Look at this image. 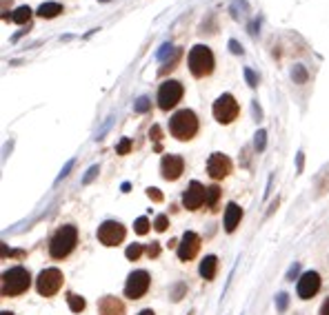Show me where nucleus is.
Instances as JSON below:
<instances>
[{
    "instance_id": "nucleus-1",
    "label": "nucleus",
    "mask_w": 329,
    "mask_h": 315,
    "mask_svg": "<svg viewBox=\"0 0 329 315\" xmlns=\"http://www.w3.org/2000/svg\"><path fill=\"white\" fill-rule=\"evenodd\" d=\"M169 131L176 140H192L198 133V118L192 109H180L169 118Z\"/></svg>"
},
{
    "instance_id": "nucleus-2",
    "label": "nucleus",
    "mask_w": 329,
    "mask_h": 315,
    "mask_svg": "<svg viewBox=\"0 0 329 315\" xmlns=\"http://www.w3.org/2000/svg\"><path fill=\"white\" fill-rule=\"evenodd\" d=\"M31 284V275L25 266H13V269L4 271L2 282H0V293L2 298H13V295H22Z\"/></svg>"
},
{
    "instance_id": "nucleus-3",
    "label": "nucleus",
    "mask_w": 329,
    "mask_h": 315,
    "mask_svg": "<svg viewBox=\"0 0 329 315\" xmlns=\"http://www.w3.org/2000/svg\"><path fill=\"white\" fill-rule=\"evenodd\" d=\"M76 242H78V229L74 224H65L54 233V237L49 240V255L54 260H63L71 251H74Z\"/></svg>"
},
{
    "instance_id": "nucleus-4",
    "label": "nucleus",
    "mask_w": 329,
    "mask_h": 315,
    "mask_svg": "<svg viewBox=\"0 0 329 315\" xmlns=\"http://www.w3.org/2000/svg\"><path fill=\"white\" fill-rule=\"evenodd\" d=\"M187 65H189V71H192L194 78H205L214 71V54L207 45H196L187 56Z\"/></svg>"
},
{
    "instance_id": "nucleus-5",
    "label": "nucleus",
    "mask_w": 329,
    "mask_h": 315,
    "mask_svg": "<svg viewBox=\"0 0 329 315\" xmlns=\"http://www.w3.org/2000/svg\"><path fill=\"white\" fill-rule=\"evenodd\" d=\"M212 111H214V118H216L220 125H229V122H233V120L238 118V111H240V107H238L236 98H233L231 93H222L220 98L214 102Z\"/></svg>"
},
{
    "instance_id": "nucleus-6",
    "label": "nucleus",
    "mask_w": 329,
    "mask_h": 315,
    "mask_svg": "<svg viewBox=\"0 0 329 315\" xmlns=\"http://www.w3.org/2000/svg\"><path fill=\"white\" fill-rule=\"evenodd\" d=\"M63 271L60 269H45L40 271V275L36 278V289L40 295H45V298H51V295H56L60 291V286H63Z\"/></svg>"
},
{
    "instance_id": "nucleus-7",
    "label": "nucleus",
    "mask_w": 329,
    "mask_h": 315,
    "mask_svg": "<svg viewBox=\"0 0 329 315\" xmlns=\"http://www.w3.org/2000/svg\"><path fill=\"white\" fill-rule=\"evenodd\" d=\"M183 93H185V89L178 80H165L158 89V98H156L158 100V107L163 109V111H169V109H174L176 104L180 102Z\"/></svg>"
},
{
    "instance_id": "nucleus-8",
    "label": "nucleus",
    "mask_w": 329,
    "mask_h": 315,
    "mask_svg": "<svg viewBox=\"0 0 329 315\" xmlns=\"http://www.w3.org/2000/svg\"><path fill=\"white\" fill-rule=\"evenodd\" d=\"M149 284H151V278L147 271H133L127 278V284H125V295L129 300H140L142 295L149 291Z\"/></svg>"
},
{
    "instance_id": "nucleus-9",
    "label": "nucleus",
    "mask_w": 329,
    "mask_h": 315,
    "mask_svg": "<svg viewBox=\"0 0 329 315\" xmlns=\"http://www.w3.org/2000/svg\"><path fill=\"white\" fill-rule=\"evenodd\" d=\"M125 236H127V229L116 220H107V222H103L98 227V240L103 242L105 246L120 244V242L125 240Z\"/></svg>"
},
{
    "instance_id": "nucleus-10",
    "label": "nucleus",
    "mask_w": 329,
    "mask_h": 315,
    "mask_svg": "<svg viewBox=\"0 0 329 315\" xmlns=\"http://www.w3.org/2000/svg\"><path fill=\"white\" fill-rule=\"evenodd\" d=\"M296 291H298L300 300H312L314 295L321 291V275H318L316 271H305L298 280Z\"/></svg>"
},
{
    "instance_id": "nucleus-11",
    "label": "nucleus",
    "mask_w": 329,
    "mask_h": 315,
    "mask_svg": "<svg viewBox=\"0 0 329 315\" xmlns=\"http://www.w3.org/2000/svg\"><path fill=\"white\" fill-rule=\"evenodd\" d=\"M207 173L214 180H222L231 173V160L225 154H212L207 160Z\"/></svg>"
},
{
    "instance_id": "nucleus-12",
    "label": "nucleus",
    "mask_w": 329,
    "mask_h": 315,
    "mask_svg": "<svg viewBox=\"0 0 329 315\" xmlns=\"http://www.w3.org/2000/svg\"><path fill=\"white\" fill-rule=\"evenodd\" d=\"M198 251H200V237H198V233L187 231L183 236V240H180V244H178V260H183V262L194 260V257L198 255Z\"/></svg>"
},
{
    "instance_id": "nucleus-13",
    "label": "nucleus",
    "mask_w": 329,
    "mask_h": 315,
    "mask_svg": "<svg viewBox=\"0 0 329 315\" xmlns=\"http://www.w3.org/2000/svg\"><path fill=\"white\" fill-rule=\"evenodd\" d=\"M205 195H207V189L194 180V182H189V187L183 195V207L189 209V211H196V209H200V204L205 202Z\"/></svg>"
},
{
    "instance_id": "nucleus-14",
    "label": "nucleus",
    "mask_w": 329,
    "mask_h": 315,
    "mask_svg": "<svg viewBox=\"0 0 329 315\" xmlns=\"http://www.w3.org/2000/svg\"><path fill=\"white\" fill-rule=\"evenodd\" d=\"M185 169V160L180 156H165L163 162H160V173H163L165 180H178L180 173Z\"/></svg>"
},
{
    "instance_id": "nucleus-15",
    "label": "nucleus",
    "mask_w": 329,
    "mask_h": 315,
    "mask_svg": "<svg viewBox=\"0 0 329 315\" xmlns=\"http://www.w3.org/2000/svg\"><path fill=\"white\" fill-rule=\"evenodd\" d=\"M98 311L100 315H125V304L113 295H107L98 302Z\"/></svg>"
},
{
    "instance_id": "nucleus-16",
    "label": "nucleus",
    "mask_w": 329,
    "mask_h": 315,
    "mask_svg": "<svg viewBox=\"0 0 329 315\" xmlns=\"http://www.w3.org/2000/svg\"><path fill=\"white\" fill-rule=\"evenodd\" d=\"M242 220V209L238 207L236 202H229L225 209V231L227 233H233L236 231V227L240 224Z\"/></svg>"
},
{
    "instance_id": "nucleus-17",
    "label": "nucleus",
    "mask_w": 329,
    "mask_h": 315,
    "mask_svg": "<svg viewBox=\"0 0 329 315\" xmlns=\"http://www.w3.org/2000/svg\"><path fill=\"white\" fill-rule=\"evenodd\" d=\"M200 275L205 280H214L216 278V271H218V257L216 255H205V260L200 262Z\"/></svg>"
},
{
    "instance_id": "nucleus-18",
    "label": "nucleus",
    "mask_w": 329,
    "mask_h": 315,
    "mask_svg": "<svg viewBox=\"0 0 329 315\" xmlns=\"http://www.w3.org/2000/svg\"><path fill=\"white\" fill-rule=\"evenodd\" d=\"M36 13L40 18L51 20V18H56V16H60V13H63V4H60V2H42L40 7H38Z\"/></svg>"
},
{
    "instance_id": "nucleus-19",
    "label": "nucleus",
    "mask_w": 329,
    "mask_h": 315,
    "mask_svg": "<svg viewBox=\"0 0 329 315\" xmlns=\"http://www.w3.org/2000/svg\"><path fill=\"white\" fill-rule=\"evenodd\" d=\"M220 200V189L214 184V187H207V195H205V204H207L212 211H216V204Z\"/></svg>"
},
{
    "instance_id": "nucleus-20",
    "label": "nucleus",
    "mask_w": 329,
    "mask_h": 315,
    "mask_svg": "<svg viewBox=\"0 0 329 315\" xmlns=\"http://www.w3.org/2000/svg\"><path fill=\"white\" fill-rule=\"evenodd\" d=\"M29 18H31V9L27 7V4L18 7L16 11L11 13V20H13V22H18V25H25V22H29Z\"/></svg>"
},
{
    "instance_id": "nucleus-21",
    "label": "nucleus",
    "mask_w": 329,
    "mask_h": 315,
    "mask_svg": "<svg viewBox=\"0 0 329 315\" xmlns=\"http://www.w3.org/2000/svg\"><path fill=\"white\" fill-rule=\"evenodd\" d=\"M292 78H294V82H298V84L307 82L309 74H307V69H305V65H296V67H294V69H292Z\"/></svg>"
},
{
    "instance_id": "nucleus-22",
    "label": "nucleus",
    "mask_w": 329,
    "mask_h": 315,
    "mask_svg": "<svg viewBox=\"0 0 329 315\" xmlns=\"http://www.w3.org/2000/svg\"><path fill=\"white\" fill-rule=\"evenodd\" d=\"M265 147H267V131L265 129H258L254 136V149L260 154V151H265Z\"/></svg>"
},
{
    "instance_id": "nucleus-23",
    "label": "nucleus",
    "mask_w": 329,
    "mask_h": 315,
    "mask_svg": "<svg viewBox=\"0 0 329 315\" xmlns=\"http://www.w3.org/2000/svg\"><path fill=\"white\" fill-rule=\"evenodd\" d=\"M151 109V100L147 98V95H140V98L133 102V111L136 113H147Z\"/></svg>"
},
{
    "instance_id": "nucleus-24",
    "label": "nucleus",
    "mask_w": 329,
    "mask_h": 315,
    "mask_svg": "<svg viewBox=\"0 0 329 315\" xmlns=\"http://www.w3.org/2000/svg\"><path fill=\"white\" fill-rule=\"evenodd\" d=\"M67 304H69V309H71L74 313H80V311L85 309V300L80 298V295H74V293L67 298Z\"/></svg>"
},
{
    "instance_id": "nucleus-25",
    "label": "nucleus",
    "mask_w": 329,
    "mask_h": 315,
    "mask_svg": "<svg viewBox=\"0 0 329 315\" xmlns=\"http://www.w3.org/2000/svg\"><path fill=\"white\" fill-rule=\"evenodd\" d=\"M142 251H147V249H145V246H142V244H131V246H127L125 255L129 257V260H133V262H136L138 257L142 255Z\"/></svg>"
},
{
    "instance_id": "nucleus-26",
    "label": "nucleus",
    "mask_w": 329,
    "mask_h": 315,
    "mask_svg": "<svg viewBox=\"0 0 329 315\" xmlns=\"http://www.w3.org/2000/svg\"><path fill=\"white\" fill-rule=\"evenodd\" d=\"M133 231H136L138 236H145V233L149 231V220H147L145 216H142V218H138L136 224H133Z\"/></svg>"
},
{
    "instance_id": "nucleus-27",
    "label": "nucleus",
    "mask_w": 329,
    "mask_h": 315,
    "mask_svg": "<svg viewBox=\"0 0 329 315\" xmlns=\"http://www.w3.org/2000/svg\"><path fill=\"white\" fill-rule=\"evenodd\" d=\"M289 307V295L287 293H278L276 295V309H278V313H285Z\"/></svg>"
},
{
    "instance_id": "nucleus-28",
    "label": "nucleus",
    "mask_w": 329,
    "mask_h": 315,
    "mask_svg": "<svg viewBox=\"0 0 329 315\" xmlns=\"http://www.w3.org/2000/svg\"><path fill=\"white\" fill-rule=\"evenodd\" d=\"M100 173V166L98 164H94V166H89L87 169V173L83 175V184H92L94 180H96V175Z\"/></svg>"
},
{
    "instance_id": "nucleus-29",
    "label": "nucleus",
    "mask_w": 329,
    "mask_h": 315,
    "mask_svg": "<svg viewBox=\"0 0 329 315\" xmlns=\"http://www.w3.org/2000/svg\"><path fill=\"white\" fill-rule=\"evenodd\" d=\"M174 51H176V49L171 47V42H163V45H160V49L156 51V58H158V60H165L167 56L174 54Z\"/></svg>"
},
{
    "instance_id": "nucleus-30",
    "label": "nucleus",
    "mask_w": 329,
    "mask_h": 315,
    "mask_svg": "<svg viewBox=\"0 0 329 315\" xmlns=\"http://www.w3.org/2000/svg\"><path fill=\"white\" fill-rule=\"evenodd\" d=\"M167 227H169V218L160 213V216L154 220V229H156L158 233H163V231H167Z\"/></svg>"
},
{
    "instance_id": "nucleus-31",
    "label": "nucleus",
    "mask_w": 329,
    "mask_h": 315,
    "mask_svg": "<svg viewBox=\"0 0 329 315\" xmlns=\"http://www.w3.org/2000/svg\"><path fill=\"white\" fill-rule=\"evenodd\" d=\"M242 74H245V80H247V84H249L251 89L258 87V76H256L254 71L249 69V67H245V71H242Z\"/></svg>"
},
{
    "instance_id": "nucleus-32",
    "label": "nucleus",
    "mask_w": 329,
    "mask_h": 315,
    "mask_svg": "<svg viewBox=\"0 0 329 315\" xmlns=\"http://www.w3.org/2000/svg\"><path fill=\"white\" fill-rule=\"evenodd\" d=\"M178 58H180V49H176V54L171 56V60H167V63H165V67H163V69H160V74L165 76V74H167V69H169V71L174 69V65L178 63Z\"/></svg>"
},
{
    "instance_id": "nucleus-33",
    "label": "nucleus",
    "mask_w": 329,
    "mask_h": 315,
    "mask_svg": "<svg viewBox=\"0 0 329 315\" xmlns=\"http://www.w3.org/2000/svg\"><path fill=\"white\" fill-rule=\"evenodd\" d=\"M185 291H187V286H185L183 282H180V284H176V286H174V291H171V300H174V302H178V300L183 298V293H185Z\"/></svg>"
},
{
    "instance_id": "nucleus-34",
    "label": "nucleus",
    "mask_w": 329,
    "mask_h": 315,
    "mask_svg": "<svg viewBox=\"0 0 329 315\" xmlns=\"http://www.w3.org/2000/svg\"><path fill=\"white\" fill-rule=\"evenodd\" d=\"M74 164H76V160H74V158H71V160H69V162H67V164L63 166V171H60V173H58L56 182H60V180H63V178H67V175H69V171L74 169Z\"/></svg>"
},
{
    "instance_id": "nucleus-35",
    "label": "nucleus",
    "mask_w": 329,
    "mask_h": 315,
    "mask_svg": "<svg viewBox=\"0 0 329 315\" xmlns=\"http://www.w3.org/2000/svg\"><path fill=\"white\" fill-rule=\"evenodd\" d=\"M129 149H131V140H129V138H122V142L118 145V149H116V151H118L120 156H125Z\"/></svg>"
},
{
    "instance_id": "nucleus-36",
    "label": "nucleus",
    "mask_w": 329,
    "mask_h": 315,
    "mask_svg": "<svg viewBox=\"0 0 329 315\" xmlns=\"http://www.w3.org/2000/svg\"><path fill=\"white\" fill-rule=\"evenodd\" d=\"M229 51H231V54H236V56H242V51H245V49H242L240 42L231 38V40H229Z\"/></svg>"
},
{
    "instance_id": "nucleus-37",
    "label": "nucleus",
    "mask_w": 329,
    "mask_h": 315,
    "mask_svg": "<svg viewBox=\"0 0 329 315\" xmlns=\"http://www.w3.org/2000/svg\"><path fill=\"white\" fill-rule=\"evenodd\" d=\"M147 195H149L154 202H163V193H160L156 187H151V189H147Z\"/></svg>"
},
{
    "instance_id": "nucleus-38",
    "label": "nucleus",
    "mask_w": 329,
    "mask_h": 315,
    "mask_svg": "<svg viewBox=\"0 0 329 315\" xmlns=\"http://www.w3.org/2000/svg\"><path fill=\"white\" fill-rule=\"evenodd\" d=\"M147 255H149V257H158L160 255V244H158V242H151V246H147Z\"/></svg>"
},
{
    "instance_id": "nucleus-39",
    "label": "nucleus",
    "mask_w": 329,
    "mask_h": 315,
    "mask_svg": "<svg viewBox=\"0 0 329 315\" xmlns=\"http://www.w3.org/2000/svg\"><path fill=\"white\" fill-rule=\"evenodd\" d=\"M111 120H113V116H109V118H107V122L103 125V129H100V131L96 133V140H103V136L109 131V127H111Z\"/></svg>"
},
{
    "instance_id": "nucleus-40",
    "label": "nucleus",
    "mask_w": 329,
    "mask_h": 315,
    "mask_svg": "<svg viewBox=\"0 0 329 315\" xmlns=\"http://www.w3.org/2000/svg\"><path fill=\"white\" fill-rule=\"evenodd\" d=\"M298 273H300V264H298V262H294V264L289 266V271H287V280H294Z\"/></svg>"
},
{
    "instance_id": "nucleus-41",
    "label": "nucleus",
    "mask_w": 329,
    "mask_h": 315,
    "mask_svg": "<svg viewBox=\"0 0 329 315\" xmlns=\"http://www.w3.org/2000/svg\"><path fill=\"white\" fill-rule=\"evenodd\" d=\"M251 109H254V116H256V120H260V118H263V111H260V107H258V100H254V104H251Z\"/></svg>"
},
{
    "instance_id": "nucleus-42",
    "label": "nucleus",
    "mask_w": 329,
    "mask_h": 315,
    "mask_svg": "<svg viewBox=\"0 0 329 315\" xmlns=\"http://www.w3.org/2000/svg\"><path fill=\"white\" fill-rule=\"evenodd\" d=\"M149 136H151V140H160V127H151V131H149Z\"/></svg>"
},
{
    "instance_id": "nucleus-43",
    "label": "nucleus",
    "mask_w": 329,
    "mask_h": 315,
    "mask_svg": "<svg viewBox=\"0 0 329 315\" xmlns=\"http://www.w3.org/2000/svg\"><path fill=\"white\" fill-rule=\"evenodd\" d=\"M303 162H305V154H303V151H298V156H296V164H298V171H303Z\"/></svg>"
},
{
    "instance_id": "nucleus-44",
    "label": "nucleus",
    "mask_w": 329,
    "mask_h": 315,
    "mask_svg": "<svg viewBox=\"0 0 329 315\" xmlns=\"http://www.w3.org/2000/svg\"><path fill=\"white\" fill-rule=\"evenodd\" d=\"M321 315H329V298L323 302V307H321Z\"/></svg>"
},
{
    "instance_id": "nucleus-45",
    "label": "nucleus",
    "mask_w": 329,
    "mask_h": 315,
    "mask_svg": "<svg viewBox=\"0 0 329 315\" xmlns=\"http://www.w3.org/2000/svg\"><path fill=\"white\" fill-rule=\"evenodd\" d=\"M138 315H156V313L151 311V309H145V311H140V313H138Z\"/></svg>"
},
{
    "instance_id": "nucleus-46",
    "label": "nucleus",
    "mask_w": 329,
    "mask_h": 315,
    "mask_svg": "<svg viewBox=\"0 0 329 315\" xmlns=\"http://www.w3.org/2000/svg\"><path fill=\"white\" fill-rule=\"evenodd\" d=\"M0 315H13V313H9V311H2V313H0Z\"/></svg>"
},
{
    "instance_id": "nucleus-47",
    "label": "nucleus",
    "mask_w": 329,
    "mask_h": 315,
    "mask_svg": "<svg viewBox=\"0 0 329 315\" xmlns=\"http://www.w3.org/2000/svg\"><path fill=\"white\" fill-rule=\"evenodd\" d=\"M98 2H111V0H98Z\"/></svg>"
}]
</instances>
